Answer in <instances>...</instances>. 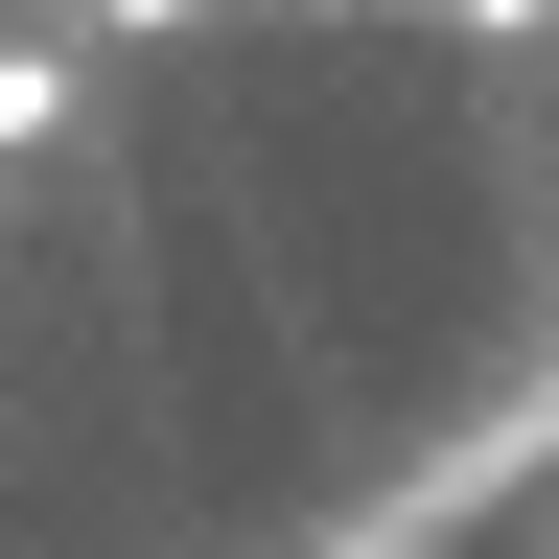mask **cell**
<instances>
[{"instance_id": "cell-1", "label": "cell", "mask_w": 559, "mask_h": 559, "mask_svg": "<svg viewBox=\"0 0 559 559\" xmlns=\"http://www.w3.org/2000/svg\"><path fill=\"white\" fill-rule=\"evenodd\" d=\"M70 140V47H0V164H47Z\"/></svg>"}]
</instances>
